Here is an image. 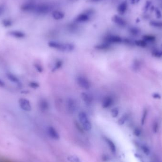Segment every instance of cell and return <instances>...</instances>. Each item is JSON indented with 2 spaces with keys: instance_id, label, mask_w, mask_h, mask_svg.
I'll list each match as a JSON object with an SVG mask.
<instances>
[{
  "instance_id": "obj_1",
  "label": "cell",
  "mask_w": 162,
  "mask_h": 162,
  "mask_svg": "<svg viewBox=\"0 0 162 162\" xmlns=\"http://www.w3.org/2000/svg\"><path fill=\"white\" fill-rule=\"evenodd\" d=\"M48 45L50 48L63 52H72L75 48L74 45L72 43H63L56 41H50Z\"/></svg>"
},
{
  "instance_id": "obj_2",
  "label": "cell",
  "mask_w": 162,
  "mask_h": 162,
  "mask_svg": "<svg viewBox=\"0 0 162 162\" xmlns=\"http://www.w3.org/2000/svg\"><path fill=\"white\" fill-rule=\"evenodd\" d=\"M78 118L84 129L90 131L92 129V125L86 113L83 111L80 112L78 114Z\"/></svg>"
},
{
  "instance_id": "obj_3",
  "label": "cell",
  "mask_w": 162,
  "mask_h": 162,
  "mask_svg": "<svg viewBox=\"0 0 162 162\" xmlns=\"http://www.w3.org/2000/svg\"><path fill=\"white\" fill-rule=\"evenodd\" d=\"M51 10V7L48 4L46 3L36 4L35 9V13L39 14H46L50 12Z\"/></svg>"
},
{
  "instance_id": "obj_4",
  "label": "cell",
  "mask_w": 162,
  "mask_h": 162,
  "mask_svg": "<svg viewBox=\"0 0 162 162\" xmlns=\"http://www.w3.org/2000/svg\"><path fill=\"white\" fill-rule=\"evenodd\" d=\"M18 103L19 107L24 111L29 112L31 110V105L29 100L24 98H21L19 100Z\"/></svg>"
},
{
  "instance_id": "obj_5",
  "label": "cell",
  "mask_w": 162,
  "mask_h": 162,
  "mask_svg": "<svg viewBox=\"0 0 162 162\" xmlns=\"http://www.w3.org/2000/svg\"><path fill=\"white\" fill-rule=\"evenodd\" d=\"M76 82L79 86L84 89H89L91 87V84L90 81L84 76H78L76 78Z\"/></svg>"
},
{
  "instance_id": "obj_6",
  "label": "cell",
  "mask_w": 162,
  "mask_h": 162,
  "mask_svg": "<svg viewBox=\"0 0 162 162\" xmlns=\"http://www.w3.org/2000/svg\"><path fill=\"white\" fill-rule=\"evenodd\" d=\"M123 42V39L120 37L116 35H110L105 37V42L108 44H119Z\"/></svg>"
},
{
  "instance_id": "obj_7",
  "label": "cell",
  "mask_w": 162,
  "mask_h": 162,
  "mask_svg": "<svg viewBox=\"0 0 162 162\" xmlns=\"http://www.w3.org/2000/svg\"><path fill=\"white\" fill-rule=\"evenodd\" d=\"M36 4L33 2H27L22 4L21 6V11L25 12H34Z\"/></svg>"
},
{
  "instance_id": "obj_8",
  "label": "cell",
  "mask_w": 162,
  "mask_h": 162,
  "mask_svg": "<svg viewBox=\"0 0 162 162\" xmlns=\"http://www.w3.org/2000/svg\"><path fill=\"white\" fill-rule=\"evenodd\" d=\"M66 107L69 112L74 113L76 108V101L72 98H68L66 100Z\"/></svg>"
},
{
  "instance_id": "obj_9",
  "label": "cell",
  "mask_w": 162,
  "mask_h": 162,
  "mask_svg": "<svg viewBox=\"0 0 162 162\" xmlns=\"http://www.w3.org/2000/svg\"><path fill=\"white\" fill-rule=\"evenodd\" d=\"M8 35L12 37L18 39H23L26 36L25 33L23 32L17 30H11L9 31Z\"/></svg>"
},
{
  "instance_id": "obj_10",
  "label": "cell",
  "mask_w": 162,
  "mask_h": 162,
  "mask_svg": "<svg viewBox=\"0 0 162 162\" xmlns=\"http://www.w3.org/2000/svg\"><path fill=\"white\" fill-rule=\"evenodd\" d=\"M6 76L9 81L11 82H13V84L18 85V86L21 87L22 86V84L21 82L19 79L16 76L13 74L11 73H7L6 74Z\"/></svg>"
},
{
  "instance_id": "obj_11",
  "label": "cell",
  "mask_w": 162,
  "mask_h": 162,
  "mask_svg": "<svg viewBox=\"0 0 162 162\" xmlns=\"http://www.w3.org/2000/svg\"><path fill=\"white\" fill-rule=\"evenodd\" d=\"M114 103V100L110 96L105 97L102 102V106L103 108H107L111 107Z\"/></svg>"
},
{
  "instance_id": "obj_12",
  "label": "cell",
  "mask_w": 162,
  "mask_h": 162,
  "mask_svg": "<svg viewBox=\"0 0 162 162\" xmlns=\"http://www.w3.org/2000/svg\"><path fill=\"white\" fill-rule=\"evenodd\" d=\"M81 98L82 100L84 101V103H86V104H91L92 103V96L91 94L85 92H82L81 94Z\"/></svg>"
},
{
  "instance_id": "obj_13",
  "label": "cell",
  "mask_w": 162,
  "mask_h": 162,
  "mask_svg": "<svg viewBox=\"0 0 162 162\" xmlns=\"http://www.w3.org/2000/svg\"><path fill=\"white\" fill-rule=\"evenodd\" d=\"M90 16L86 13L80 14L76 18L75 21L77 22H85L89 21Z\"/></svg>"
},
{
  "instance_id": "obj_14",
  "label": "cell",
  "mask_w": 162,
  "mask_h": 162,
  "mask_svg": "<svg viewBox=\"0 0 162 162\" xmlns=\"http://www.w3.org/2000/svg\"><path fill=\"white\" fill-rule=\"evenodd\" d=\"M48 133L49 136L54 139L58 140L59 139V134L55 128H53L52 127L50 126L48 127Z\"/></svg>"
},
{
  "instance_id": "obj_15",
  "label": "cell",
  "mask_w": 162,
  "mask_h": 162,
  "mask_svg": "<svg viewBox=\"0 0 162 162\" xmlns=\"http://www.w3.org/2000/svg\"><path fill=\"white\" fill-rule=\"evenodd\" d=\"M113 21L119 26L125 27L127 25L126 21L123 18L118 15H115L113 17Z\"/></svg>"
},
{
  "instance_id": "obj_16",
  "label": "cell",
  "mask_w": 162,
  "mask_h": 162,
  "mask_svg": "<svg viewBox=\"0 0 162 162\" xmlns=\"http://www.w3.org/2000/svg\"><path fill=\"white\" fill-rule=\"evenodd\" d=\"M128 3L126 1H124L118 5V11L120 15H123L126 13L128 9Z\"/></svg>"
},
{
  "instance_id": "obj_17",
  "label": "cell",
  "mask_w": 162,
  "mask_h": 162,
  "mask_svg": "<svg viewBox=\"0 0 162 162\" xmlns=\"http://www.w3.org/2000/svg\"><path fill=\"white\" fill-rule=\"evenodd\" d=\"M39 107L41 111L43 112L47 111L49 108V104L48 102L45 99H42L39 102Z\"/></svg>"
},
{
  "instance_id": "obj_18",
  "label": "cell",
  "mask_w": 162,
  "mask_h": 162,
  "mask_svg": "<svg viewBox=\"0 0 162 162\" xmlns=\"http://www.w3.org/2000/svg\"><path fill=\"white\" fill-rule=\"evenodd\" d=\"M110 48V44L108 43L104 42L101 44H99L95 47L96 50H108Z\"/></svg>"
},
{
  "instance_id": "obj_19",
  "label": "cell",
  "mask_w": 162,
  "mask_h": 162,
  "mask_svg": "<svg viewBox=\"0 0 162 162\" xmlns=\"http://www.w3.org/2000/svg\"><path fill=\"white\" fill-rule=\"evenodd\" d=\"M134 44L137 47L141 48H145L147 46V42L145 41L144 40H143V39L135 40L134 41Z\"/></svg>"
},
{
  "instance_id": "obj_20",
  "label": "cell",
  "mask_w": 162,
  "mask_h": 162,
  "mask_svg": "<svg viewBox=\"0 0 162 162\" xmlns=\"http://www.w3.org/2000/svg\"><path fill=\"white\" fill-rule=\"evenodd\" d=\"M52 16L54 19L56 20L61 19L64 17V14L59 11H54L52 13Z\"/></svg>"
},
{
  "instance_id": "obj_21",
  "label": "cell",
  "mask_w": 162,
  "mask_h": 162,
  "mask_svg": "<svg viewBox=\"0 0 162 162\" xmlns=\"http://www.w3.org/2000/svg\"><path fill=\"white\" fill-rule=\"evenodd\" d=\"M151 54L155 58H162V50H160V49H154L151 52Z\"/></svg>"
},
{
  "instance_id": "obj_22",
  "label": "cell",
  "mask_w": 162,
  "mask_h": 162,
  "mask_svg": "<svg viewBox=\"0 0 162 162\" xmlns=\"http://www.w3.org/2000/svg\"><path fill=\"white\" fill-rule=\"evenodd\" d=\"M106 142L107 143L108 145V147H110V149L112 151L113 153L115 152L116 151V146L114 144V143L112 141H111L110 139L106 138L105 139Z\"/></svg>"
},
{
  "instance_id": "obj_23",
  "label": "cell",
  "mask_w": 162,
  "mask_h": 162,
  "mask_svg": "<svg viewBox=\"0 0 162 162\" xmlns=\"http://www.w3.org/2000/svg\"><path fill=\"white\" fill-rule=\"evenodd\" d=\"M149 25L153 27L161 28V27H162V21H152L150 22Z\"/></svg>"
},
{
  "instance_id": "obj_24",
  "label": "cell",
  "mask_w": 162,
  "mask_h": 162,
  "mask_svg": "<svg viewBox=\"0 0 162 162\" xmlns=\"http://www.w3.org/2000/svg\"><path fill=\"white\" fill-rule=\"evenodd\" d=\"M155 37L152 35H145L143 36V39L146 41L147 42H152L155 40Z\"/></svg>"
},
{
  "instance_id": "obj_25",
  "label": "cell",
  "mask_w": 162,
  "mask_h": 162,
  "mask_svg": "<svg viewBox=\"0 0 162 162\" xmlns=\"http://www.w3.org/2000/svg\"><path fill=\"white\" fill-rule=\"evenodd\" d=\"M62 65H63V61H62L60 60L57 61L56 64H55L54 68H53L52 71H56L58 70V69H59L62 67Z\"/></svg>"
},
{
  "instance_id": "obj_26",
  "label": "cell",
  "mask_w": 162,
  "mask_h": 162,
  "mask_svg": "<svg viewBox=\"0 0 162 162\" xmlns=\"http://www.w3.org/2000/svg\"><path fill=\"white\" fill-rule=\"evenodd\" d=\"M128 118H129L128 114H124L123 115H122L118 120V124L120 125H123L128 120Z\"/></svg>"
},
{
  "instance_id": "obj_27",
  "label": "cell",
  "mask_w": 162,
  "mask_h": 162,
  "mask_svg": "<svg viewBox=\"0 0 162 162\" xmlns=\"http://www.w3.org/2000/svg\"><path fill=\"white\" fill-rule=\"evenodd\" d=\"M3 26L6 27H10L13 25L12 21L10 19H4L2 21Z\"/></svg>"
},
{
  "instance_id": "obj_28",
  "label": "cell",
  "mask_w": 162,
  "mask_h": 162,
  "mask_svg": "<svg viewBox=\"0 0 162 162\" xmlns=\"http://www.w3.org/2000/svg\"><path fill=\"white\" fill-rule=\"evenodd\" d=\"M129 32L134 36H137L140 33V30L137 27H132L129 29Z\"/></svg>"
},
{
  "instance_id": "obj_29",
  "label": "cell",
  "mask_w": 162,
  "mask_h": 162,
  "mask_svg": "<svg viewBox=\"0 0 162 162\" xmlns=\"http://www.w3.org/2000/svg\"><path fill=\"white\" fill-rule=\"evenodd\" d=\"M118 114H119V109L118 108H114L111 110V115L113 118H116L118 117Z\"/></svg>"
},
{
  "instance_id": "obj_30",
  "label": "cell",
  "mask_w": 162,
  "mask_h": 162,
  "mask_svg": "<svg viewBox=\"0 0 162 162\" xmlns=\"http://www.w3.org/2000/svg\"><path fill=\"white\" fill-rule=\"evenodd\" d=\"M68 160L70 162H81V160L78 157H76V156H69L68 158Z\"/></svg>"
},
{
  "instance_id": "obj_31",
  "label": "cell",
  "mask_w": 162,
  "mask_h": 162,
  "mask_svg": "<svg viewBox=\"0 0 162 162\" xmlns=\"http://www.w3.org/2000/svg\"><path fill=\"white\" fill-rule=\"evenodd\" d=\"M147 110H145L143 111V115L142 116L141 118V123L142 125H144L145 123V120H146V118H147Z\"/></svg>"
},
{
  "instance_id": "obj_32",
  "label": "cell",
  "mask_w": 162,
  "mask_h": 162,
  "mask_svg": "<svg viewBox=\"0 0 162 162\" xmlns=\"http://www.w3.org/2000/svg\"><path fill=\"white\" fill-rule=\"evenodd\" d=\"M29 86L31 88H33V89H37V88H39V85L37 82H31L29 84Z\"/></svg>"
},
{
  "instance_id": "obj_33",
  "label": "cell",
  "mask_w": 162,
  "mask_h": 162,
  "mask_svg": "<svg viewBox=\"0 0 162 162\" xmlns=\"http://www.w3.org/2000/svg\"><path fill=\"white\" fill-rule=\"evenodd\" d=\"M35 68L36 69V70L39 72V73H42L43 71L42 66L39 64H35L34 65Z\"/></svg>"
},
{
  "instance_id": "obj_34",
  "label": "cell",
  "mask_w": 162,
  "mask_h": 162,
  "mask_svg": "<svg viewBox=\"0 0 162 162\" xmlns=\"http://www.w3.org/2000/svg\"><path fill=\"white\" fill-rule=\"evenodd\" d=\"M141 148L143 152H144L146 155H148L149 154L150 150L147 147H146V146H142Z\"/></svg>"
},
{
  "instance_id": "obj_35",
  "label": "cell",
  "mask_w": 162,
  "mask_h": 162,
  "mask_svg": "<svg viewBox=\"0 0 162 162\" xmlns=\"http://www.w3.org/2000/svg\"><path fill=\"white\" fill-rule=\"evenodd\" d=\"M155 13L157 18H160L162 17V13H161V11H160L159 9H158V8H155Z\"/></svg>"
},
{
  "instance_id": "obj_36",
  "label": "cell",
  "mask_w": 162,
  "mask_h": 162,
  "mask_svg": "<svg viewBox=\"0 0 162 162\" xmlns=\"http://www.w3.org/2000/svg\"><path fill=\"white\" fill-rule=\"evenodd\" d=\"M134 134H135L136 136L139 137V136H140V134H141V131H140V129H139L138 128H137V129H136L134 130Z\"/></svg>"
},
{
  "instance_id": "obj_37",
  "label": "cell",
  "mask_w": 162,
  "mask_h": 162,
  "mask_svg": "<svg viewBox=\"0 0 162 162\" xmlns=\"http://www.w3.org/2000/svg\"><path fill=\"white\" fill-rule=\"evenodd\" d=\"M153 97L155 99H160L161 96L158 93H154L153 94Z\"/></svg>"
},
{
  "instance_id": "obj_38",
  "label": "cell",
  "mask_w": 162,
  "mask_h": 162,
  "mask_svg": "<svg viewBox=\"0 0 162 162\" xmlns=\"http://www.w3.org/2000/svg\"><path fill=\"white\" fill-rule=\"evenodd\" d=\"M5 86V83L4 81L0 79V88H4Z\"/></svg>"
},
{
  "instance_id": "obj_39",
  "label": "cell",
  "mask_w": 162,
  "mask_h": 162,
  "mask_svg": "<svg viewBox=\"0 0 162 162\" xmlns=\"http://www.w3.org/2000/svg\"><path fill=\"white\" fill-rule=\"evenodd\" d=\"M4 11V7L3 6H0V15L3 13Z\"/></svg>"
},
{
  "instance_id": "obj_40",
  "label": "cell",
  "mask_w": 162,
  "mask_h": 162,
  "mask_svg": "<svg viewBox=\"0 0 162 162\" xmlns=\"http://www.w3.org/2000/svg\"><path fill=\"white\" fill-rule=\"evenodd\" d=\"M0 162H12L11 161H9L8 160L4 159L3 158H0Z\"/></svg>"
},
{
  "instance_id": "obj_41",
  "label": "cell",
  "mask_w": 162,
  "mask_h": 162,
  "mask_svg": "<svg viewBox=\"0 0 162 162\" xmlns=\"http://www.w3.org/2000/svg\"><path fill=\"white\" fill-rule=\"evenodd\" d=\"M102 0H90V1L92 2V3H97V2H99Z\"/></svg>"
},
{
  "instance_id": "obj_42",
  "label": "cell",
  "mask_w": 162,
  "mask_h": 162,
  "mask_svg": "<svg viewBox=\"0 0 162 162\" xmlns=\"http://www.w3.org/2000/svg\"></svg>"
}]
</instances>
